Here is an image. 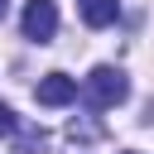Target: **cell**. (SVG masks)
Masks as SVG:
<instances>
[{"instance_id": "1", "label": "cell", "mask_w": 154, "mask_h": 154, "mask_svg": "<svg viewBox=\"0 0 154 154\" xmlns=\"http://www.w3.org/2000/svg\"><path fill=\"white\" fill-rule=\"evenodd\" d=\"M125 96H130V82H125L120 67H91V72L82 77V101H87L91 111H111V106H120Z\"/></svg>"}, {"instance_id": "2", "label": "cell", "mask_w": 154, "mask_h": 154, "mask_svg": "<svg viewBox=\"0 0 154 154\" xmlns=\"http://www.w3.org/2000/svg\"><path fill=\"white\" fill-rule=\"evenodd\" d=\"M19 29H24V38L48 43V38L58 34V5H53V0H29L24 14H19Z\"/></svg>"}, {"instance_id": "3", "label": "cell", "mask_w": 154, "mask_h": 154, "mask_svg": "<svg viewBox=\"0 0 154 154\" xmlns=\"http://www.w3.org/2000/svg\"><path fill=\"white\" fill-rule=\"evenodd\" d=\"M34 96H38V106H67V101L77 96V82H72L67 72H48V77H38Z\"/></svg>"}, {"instance_id": "4", "label": "cell", "mask_w": 154, "mask_h": 154, "mask_svg": "<svg viewBox=\"0 0 154 154\" xmlns=\"http://www.w3.org/2000/svg\"><path fill=\"white\" fill-rule=\"evenodd\" d=\"M77 14H82L91 29H106V24H116L120 0H77Z\"/></svg>"}, {"instance_id": "5", "label": "cell", "mask_w": 154, "mask_h": 154, "mask_svg": "<svg viewBox=\"0 0 154 154\" xmlns=\"http://www.w3.org/2000/svg\"><path fill=\"white\" fill-rule=\"evenodd\" d=\"M14 125H19V120H14V111L0 101V140H5V135H14Z\"/></svg>"}, {"instance_id": "6", "label": "cell", "mask_w": 154, "mask_h": 154, "mask_svg": "<svg viewBox=\"0 0 154 154\" xmlns=\"http://www.w3.org/2000/svg\"><path fill=\"white\" fill-rule=\"evenodd\" d=\"M0 19H5V0H0Z\"/></svg>"}, {"instance_id": "7", "label": "cell", "mask_w": 154, "mask_h": 154, "mask_svg": "<svg viewBox=\"0 0 154 154\" xmlns=\"http://www.w3.org/2000/svg\"><path fill=\"white\" fill-rule=\"evenodd\" d=\"M125 154H135V149H125Z\"/></svg>"}]
</instances>
